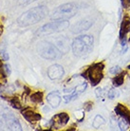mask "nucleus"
<instances>
[{
	"mask_svg": "<svg viewBox=\"0 0 130 131\" xmlns=\"http://www.w3.org/2000/svg\"><path fill=\"white\" fill-rule=\"evenodd\" d=\"M119 95H120L119 91H118L116 89H114V88L110 89L107 92V97L110 99V100H113V99H115V98H118Z\"/></svg>",
	"mask_w": 130,
	"mask_h": 131,
	"instance_id": "nucleus-22",
	"label": "nucleus"
},
{
	"mask_svg": "<svg viewBox=\"0 0 130 131\" xmlns=\"http://www.w3.org/2000/svg\"><path fill=\"white\" fill-rule=\"evenodd\" d=\"M37 0H17V3L19 6H27L30 3H33Z\"/></svg>",
	"mask_w": 130,
	"mask_h": 131,
	"instance_id": "nucleus-24",
	"label": "nucleus"
},
{
	"mask_svg": "<svg viewBox=\"0 0 130 131\" xmlns=\"http://www.w3.org/2000/svg\"><path fill=\"white\" fill-rule=\"evenodd\" d=\"M0 58L4 61H9L10 56H9V53L7 52L6 49H0Z\"/></svg>",
	"mask_w": 130,
	"mask_h": 131,
	"instance_id": "nucleus-23",
	"label": "nucleus"
},
{
	"mask_svg": "<svg viewBox=\"0 0 130 131\" xmlns=\"http://www.w3.org/2000/svg\"><path fill=\"white\" fill-rule=\"evenodd\" d=\"M94 37L89 34L79 35L71 43L72 52L78 58L88 57L93 50Z\"/></svg>",
	"mask_w": 130,
	"mask_h": 131,
	"instance_id": "nucleus-2",
	"label": "nucleus"
},
{
	"mask_svg": "<svg viewBox=\"0 0 130 131\" xmlns=\"http://www.w3.org/2000/svg\"><path fill=\"white\" fill-rule=\"evenodd\" d=\"M129 32H130V16L128 14H124L120 27V39L123 40L124 38H126V35Z\"/></svg>",
	"mask_w": 130,
	"mask_h": 131,
	"instance_id": "nucleus-13",
	"label": "nucleus"
},
{
	"mask_svg": "<svg viewBox=\"0 0 130 131\" xmlns=\"http://www.w3.org/2000/svg\"><path fill=\"white\" fill-rule=\"evenodd\" d=\"M2 118H3V120H4L5 125H6L7 128H8L9 130H13V131L23 130L21 124H20L19 121H18L13 114H10V113H4V114L2 115Z\"/></svg>",
	"mask_w": 130,
	"mask_h": 131,
	"instance_id": "nucleus-9",
	"label": "nucleus"
},
{
	"mask_svg": "<svg viewBox=\"0 0 130 131\" xmlns=\"http://www.w3.org/2000/svg\"><path fill=\"white\" fill-rule=\"evenodd\" d=\"M94 23V20L92 18H89V17H86V18H84V19L78 21L77 23H75L73 26H71L70 28V31L73 34H79V33H82L90 29V27L93 25Z\"/></svg>",
	"mask_w": 130,
	"mask_h": 131,
	"instance_id": "nucleus-7",
	"label": "nucleus"
},
{
	"mask_svg": "<svg viewBox=\"0 0 130 131\" xmlns=\"http://www.w3.org/2000/svg\"><path fill=\"white\" fill-rule=\"evenodd\" d=\"M122 71V69H121L120 67H114V68H112V69L109 70V72H110L111 74H114V75H116V74H118V73H120V72Z\"/></svg>",
	"mask_w": 130,
	"mask_h": 131,
	"instance_id": "nucleus-27",
	"label": "nucleus"
},
{
	"mask_svg": "<svg viewBox=\"0 0 130 131\" xmlns=\"http://www.w3.org/2000/svg\"><path fill=\"white\" fill-rule=\"evenodd\" d=\"M23 117L25 118L26 121H28L29 123H37L39 122L42 118L41 114L37 113V112L33 111L29 108H27V109H24L22 111Z\"/></svg>",
	"mask_w": 130,
	"mask_h": 131,
	"instance_id": "nucleus-16",
	"label": "nucleus"
},
{
	"mask_svg": "<svg viewBox=\"0 0 130 131\" xmlns=\"http://www.w3.org/2000/svg\"><path fill=\"white\" fill-rule=\"evenodd\" d=\"M118 125H119V128H120V130H127L128 129V127H129L130 125L129 124L127 123L124 119L121 118L120 120H119V122H118Z\"/></svg>",
	"mask_w": 130,
	"mask_h": 131,
	"instance_id": "nucleus-21",
	"label": "nucleus"
},
{
	"mask_svg": "<svg viewBox=\"0 0 130 131\" xmlns=\"http://www.w3.org/2000/svg\"><path fill=\"white\" fill-rule=\"evenodd\" d=\"M10 105H12L13 108H15V109H21V108H22V105H21L19 99L17 98V97H13V98H10Z\"/></svg>",
	"mask_w": 130,
	"mask_h": 131,
	"instance_id": "nucleus-20",
	"label": "nucleus"
},
{
	"mask_svg": "<svg viewBox=\"0 0 130 131\" xmlns=\"http://www.w3.org/2000/svg\"><path fill=\"white\" fill-rule=\"evenodd\" d=\"M122 6L124 9H130V0H121Z\"/></svg>",
	"mask_w": 130,
	"mask_h": 131,
	"instance_id": "nucleus-28",
	"label": "nucleus"
},
{
	"mask_svg": "<svg viewBox=\"0 0 130 131\" xmlns=\"http://www.w3.org/2000/svg\"><path fill=\"white\" fill-rule=\"evenodd\" d=\"M65 74V69L63 68V66L59 64H54L49 67L47 70V75L50 80H59L61 79Z\"/></svg>",
	"mask_w": 130,
	"mask_h": 131,
	"instance_id": "nucleus-11",
	"label": "nucleus"
},
{
	"mask_svg": "<svg viewBox=\"0 0 130 131\" xmlns=\"http://www.w3.org/2000/svg\"><path fill=\"white\" fill-rule=\"evenodd\" d=\"M86 88H88V84L85 82L82 83V84H80V85H76L74 89L69 92V94L65 95L63 97V100H64L65 103H69V102L73 101V100H75L77 97H79V96L81 95L82 93H84V92L85 91Z\"/></svg>",
	"mask_w": 130,
	"mask_h": 131,
	"instance_id": "nucleus-10",
	"label": "nucleus"
},
{
	"mask_svg": "<svg viewBox=\"0 0 130 131\" xmlns=\"http://www.w3.org/2000/svg\"><path fill=\"white\" fill-rule=\"evenodd\" d=\"M57 48H58L63 53H67L69 50L71 44L68 38H67L66 36H59L57 38H55L54 43H53Z\"/></svg>",
	"mask_w": 130,
	"mask_h": 131,
	"instance_id": "nucleus-12",
	"label": "nucleus"
},
{
	"mask_svg": "<svg viewBox=\"0 0 130 131\" xmlns=\"http://www.w3.org/2000/svg\"><path fill=\"white\" fill-rule=\"evenodd\" d=\"M44 98V94L42 91H35L30 95V101L34 104H41Z\"/></svg>",
	"mask_w": 130,
	"mask_h": 131,
	"instance_id": "nucleus-18",
	"label": "nucleus"
},
{
	"mask_svg": "<svg viewBox=\"0 0 130 131\" xmlns=\"http://www.w3.org/2000/svg\"><path fill=\"white\" fill-rule=\"evenodd\" d=\"M124 75H125V72H122L121 71L120 73H118L116 74V76L113 78L112 80V83H113V85L114 86H120L124 84Z\"/></svg>",
	"mask_w": 130,
	"mask_h": 131,
	"instance_id": "nucleus-17",
	"label": "nucleus"
},
{
	"mask_svg": "<svg viewBox=\"0 0 130 131\" xmlns=\"http://www.w3.org/2000/svg\"><path fill=\"white\" fill-rule=\"evenodd\" d=\"M104 123H105V120L104 119V117L101 115H97L92 122V126L94 128H99L100 126L104 125Z\"/></svg>",
	"mask_w": 130,
	"mask_h": 131,
	"instance_id": "nucleus-19",
	"label": "nucleus"
},
{
	"mask_svg": "<svg viewBox=\"0 0 130 131\" xmlns=\"http://www.w3.org/2000/svg\"><path fill=\"white\" fill-rule=\"evenodd\" d=\"M78 9V5L73 2L62 4L53 10L50 18L53 20H68L76 15Z\"/></svg>",
	"mask_w": 130,
	"mask_h": 131,
	"instance_id": "nucleus-4",
	"label": "nucleus"
},
{
	"mask_svg": "<svg viewBox=\"0 0 130 131\" xmlns=\"http://www.w3.org/2000/svg\"><path fill=\"white\" fill-rule=\"evenodd\" d=\"M49 14V8L46 5H39L24 12L17 18V24L20 27H29L35 25L45 19Z\"/></svg>",
	"mask_w": 130,
	"mask_h": 131,
	"instance_id": "nucleus-1",
	"label": "nucleus"
},
{
	"mask_svg": "<svg viewBox=\"0 0 130 131\" xmlns=\"http://www.w3.org/2000/svg\"><path fill=\"white\" fill-rule=\"evenodd\" d=\"M0 34H1V30H0Z\"/></svg>",
	"mask_w": 130,
	"mask_h": 131,
	"instance_id": "nucleus-30",
	"label": "nucleus"
},
{
	"mask_svg": "<svg viewBox=\"0 0 130 131\" xmlns=\"http://www.w3.org/2000/svg\"><path fill=\"white\" fill-rule=\"evenodd\" d=\"M61 101H62V97L60 95V92L57 91V90L51 91L47 96V102L49 103V105L52 108L58 107L60 104H61Z\"/></svg>",
	"mask_w": 130,
	"mask_h": 131,
	"instance_id": "nucleus-14",
	"label": "nucleus"
},
{
	"mask_svg": "<svg viewBox=\"0 0 130 131\" xmlns=\"http://www.w3.org/2000/svg\"><path fill=\"white\" fill-rule=\"evenodd\" d=\"M69 121V115L67 112H60L58 114H55L49 121L50 127L54 129H59L64 127Z\"/></svg>",
	"mask_w": 130,
	"mask_h": 131,
	"instance_id": "nucleus-8",
	"label": "nucleus"
},
{
	"mask_svg": "<svg viewBox=\"0 0 130 131\" xmlns=\"http://www.w3.org/2000/svg\"><path fill=\"white\" fill-rule=\"evenodd\" d=\"M115 113L120 116L121 118L124 119L125 121L129 124L130 125V109L128 107H126L124 105H122V104H118L116 105V107L114 109Z\"/></svg>",
	"mask_w": 130,
	"mask_h": 131,
	"instance_id": "nucleus-15",
	"label": "nucleus"
},
{
	"mask_svg": "<svg viewBox=\"0 0 130 131\" xmlns=\"http://www.w3.org/2000/svg\"><path fill=\"white\" fill-rule=\"evenodd\" d=\"M37 52L42 58L49 61L57 60L62 58L63 52L53 43L42 40L37 44Z\"/></svg>",
	"mask_w": 130,
	"mask_h": 131,
	"instance_id": "nucleus-3",
	"label": "nucleus"
},
{
	"mask_svg": "<svg viewBox=\"0 0 130 131\" xmlns=\"http://www.w3.org/2000/svg\"><path fill=\"white\" fill-rule=\"evenodd\" d=\"M3 70L4 73L6 76H10V73H12V69H10V66L6 64V65H3Z\"/></svg>",
	"mask_w": 130,
	"mask_h": 131,
	"instance_id": "nucleus-26",
	"label": "nucleus"
},
{
	"mask_svg": "<svg viewBox=\"0 0 130 131\" xmlns=\"http://www.w3.org/2000/svg\"><path fill=\"white\" fill-rule=\"evenodd\" d=\"M104 64L103 62L94 63L86 69L85 74L88 76V80L90 81L92 85H97L100 84L104 78Z\"/></svg>",
	"mask_w": 130,
	"mask_h": 131,
	"instance_id": "nucleus-6",
	"label": "nucleus"
},
{
	"mask_svg": "<svg viewBox=\"0 0 130 131\" xmlns=\"http://www.w3.org/2000/svg\"><path fill=\"white\" fill-rule=\"evenodd\" d=\"M127 69H130V65L128 66V67H127Z\"/></svg>",
	"mask_w": 130,
	"mask_h": 131,
	"instance_id": "nucleus-29",
	"label": "nucleus"
},
{
	"mask_svg": "<svg viewBox=\"0 0 130 131\" xmlns=\"http://www.w3.org/2000/svg\"><path fill=\"white\" fill-rule=\"evenodd\" d=\"M68 27H69L68 20H53L51 22H49L40 27L36 31V34L39 36L49 35L53 33L61 32L63 30H67Z\"/></svg>",
	"mask_w": 130,
	"mask_h": 131,
	"instance_id": "nucleus-5",
	"label": "nucleus"
},
{
	"mask_svg": "<svg viewBox=\"0 0 130 131\" xmlns=\"http://www.w3.org/2000/svg\"><path fill=\"white\" fill-rule=\"evenodd\" d=\"M75 116H76V118H77V120L79 122H82L84 120V118H85V111L84 110H80V111L76 112Z\"/></svg>",
	"mask_w": 130,
	"mask_h": 131,
	"instance_id": "nucleus-25",
	"label": "nucleus"
}]
</instances>
